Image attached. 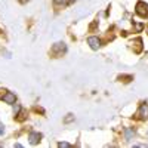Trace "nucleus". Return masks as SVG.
<instances>
[{
	"mask_svg": "<svg viewBox=\"0 0 148 148\" xmlns=\"http://www.w3.org/2000/svg\"><path fill=\"white\" fill-rule=\"evenodd\" d=\"M58 147H61V148H62V147H64V148H67V147H70V144H68V142H59V144H58Z\"/></svg>",
	"mask_w": 148,
	"mask_h": 148,
	"instance_id": "8",
	"label": "nucleus"
},
{
	"mask_svg": "<svg viewBox=\"0 0 148 148\" xmlns=\"http://www.w3.org/2000/svg\"><path fill=\"white\" fill-rule=\"evenodd\" d=\"M73 2H74V0H55V5L56 6H68Z\"/></svg>",
	"mask_w": 148,
	"mask_h": 148,
	"instance_id": "6",
	"label": "nucleus"
},
{
	"mask_svg": "<svg viewBox=\"0 0 148 148\" xmlns=\"http://www.w3.org/2000/svg\"><path fill=\"white\" fill-rule=\"evenodd\" d=\"M136 14L142 18L148 16V5L144 3V2H138L136 3Z\"/></svg>",
	"mask_w": 148,
	"mask_h": 148,
	"instance_id": "1",
	"label": "nucleus"
},
{
	"mask_svg": "<svg viewBox=\"0 0 148 148\" xmlns=\"http://www.w3.org/2000/svg\"><path fill=\"white\" fill-rule=\"evenodd\" d=\"M28 139H30V144H31V145L39 144L40 139H42V133H39V132H31L30 136H28Z\"/></svg>",
	"mask_w": 148,
	"mask_h": 148,
	"instance_id": "3",
	"label": "nucleus"
},
{
	"mask_svg": "<svg viewBox=\"0 0 148 148\" xmlns=\"http://www.w3.org/2000/svg\"><path fill=\"white\" fill-rule=\"evenodd\" d=\"M136 116L141 117V119H147V117H148V105H147V104H142V105L139 107V111L136 113Z\"/></svg>",
	"mask_w": 148,
	"mask_h": 148,
	"instance_id": "5",
	"label": "nucleus"
},
{
	"mask_svg": "<svg viewBox=\"0 0 148 148\" xmlns=\"http://www.w3.org/2000/svg\"><path fill=\"white\" fill-rule=\"evenodd\" d=\"M3 133H5V126L0 125V135H3Z\"/></svg>",
	"mask_w": 148,
	"mask_h": 148,
	"instance_id": "9",
	"label": "nucleus"
},
{
	"mask_svg": "<svg viewBox=\"0 0 148 148\" xmlns=\"http://www.w3.org/2000/svg\"><path fill=\"white\" fill-rule=\"evenodd\" d=\"M135 132L132 130V129H126V139H130V136L133 135Z\"/></svg>",
	"mask_w": 148,
	"mask_h": 148,
	"instance_id": "7",
	"label": "nucleus"
},
{
	"mask_svg": "<svg viewBox=\"0 0 148 148\" xmlns=\"http://www.w3.org/2000/svg\"><path fill=\"white\" fill-rule=\"evenodd\" d=\"M68 116H70V117H67V119H65V123H68V121H71V120H73V116H71V114H68Z\"/></svg>",
	"mask_w": 148,
	"mask_h": 148,
	"instance_id": "10",
	"label": "nucleus"
},
{
	"mask_svg": "<svg viewBox=\"0 0 148 148\" xmlns=\"http://www.w3.org/2000/svg\"><path fill=\"white\" fill-rule=\"evenodd\" d=\"M88 43H89V46L93 49V51H96V49L101 46V40L98 39V37H95V36L89 37V39H88Z\"/></svg>",
	"mask_w": 148,
	"mask_h": 148,
	"instance_id": "4",
	"label": "nucleus"
},
{
	"mask_svg": "<svg viewBox=\"0 0 148 148\" xmlns=\"http://www.w3.org/2000/svg\"><path fill=\"white\" fill-rule=\"evenodd\" d=\"M2 99L6 102V104H15L16 102V96H15V93H12V92H6V93H3V96H2Z\"/></svg>",
	"mask_w": 148,
	"mask_h": 148,
	"instance_id": "2",
	"label": "nucleus"
},
{
	"mask_svg": "<svg viewBox=\"0 0 148 148\" xmlns=\"http://www.w3.org/2000/svg\"><path fill=\"white\" fill-rule=\"evenodd\" d=\"M21 3H25V2H30V0H19Z\"/></svg>",
	"mask_w": 148,
	"mask_h": 148,
	"instance_id": "11",
	"label": "nucleus"
}]
</instances>
